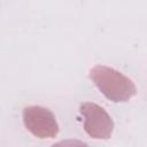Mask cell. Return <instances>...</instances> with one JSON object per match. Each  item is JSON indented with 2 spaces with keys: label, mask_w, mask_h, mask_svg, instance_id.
<instances>
[{
  "label": "cell",
  "mask_w": 147,
  "mask_h": 147,
  "mask_svg": "<svg viewBox=\"0 0 147 147\" xmlns=\"http://www.w3.org/2000/svg\"><path fill=\"white\" fill-rule=\"evenodd\" d=\"M88 76L98 90L113 102H126L137 93L134 83L114 68L99 64L90 70Z\"/></svg>",
  "instance_id": "cell-1"
},
{
  "label": "cell",
  "mask_w": 147,
  "mask_h": 147,
  "mask_svg": "<svg viewBox=\"0 0 147 147\" xmlns=\"http://www.w3.org/2000/svg\"><path fill=\"white\" fill-rule=\"evenodd\" d=\"M25 129L39 139H52L59 134L60 127L55 115L45 107L29 106L23 110Z\"/></svg>",
  "instance_id": "cell-2"
},
{
  "label": "cell",
  "mask_w": 147,
  "mask_h": 147,
  "mask_svg": "<svg viewBox=\"0 0 147 147\" xmlns=\"http://www.w3.org/2000/svg\"><path fill=\"white\" fill-rule=\"evenodd\" d=\"M79 111L84 116V130L91 138L110 139L114 131V121L103 107L94 102H83L79 106Z\"/></svg>",
  "instance_id": "cell-3"
},
{
  "label": "cell",
  "mask_w": 147,
  "mask_h": 147,
  "mask_svg": "<svg viewBox=\"0 0 147 147\" xmlns=\"http://www.w3.org/2000/svg\"><path fill=\"white\" fill-rule=\"evenodd\" d=\"M51 147H88V145L77 139H65L52 145Z\"/></svg>",
  "instance_id": "cell-4"
}]
</instances>
